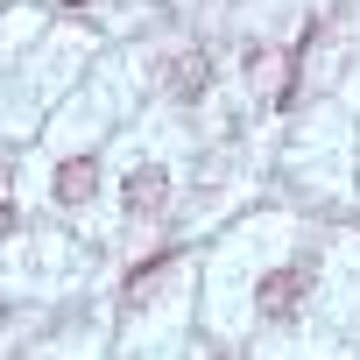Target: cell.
Here are the masks:
<instances>
[{
    "label": "cell",
    "instance_id": "obj_1",
    "mask_svg": "<svg viewBox=\"0 0 360 360\" xmlns=\"http://www.w3.org/2000/svg\"><path fill=\"white\" fill-rule=\"evenodd\" d=\"M304 290H311V269H276L262 283V318H290L304 304Z\"/></svg>",
    "mask_w": 360,
    "mask_h": 360
},
{
    "label": "cell",
    "instance_id": "obj_2",
    "mask_svg": "<svg viewBox=\"0 0 360 360\" xmlns=\"http://www.w3.org/2000/svg\"><path fill=\"white\" fill-rule=\"evenodd\" d=\"M162 198H169V169H162V162H148V169H134V176H127V212H141V219H148Z\"/></svg>",
    "mask_w": 360,
    "mask_h": 360
},
{
    "label": "cell",
    "instance_id": "obj_4",
    "mask_svg": "<svg viewBox=\"0 0 360 360\" xmlns=\"http://www.w3.org/2000/svg\"><path fill=\"white\" fill-rule=\"evenodd\" d=\"M169 92H176V99L205 92V57H184V64H176V71H169Z\"/></svg>",
    "mask_w": 360,
    "mask_h": 360
},
{
    "label": "cell",
    "instance_id": "obj_3",
    "mask_svg": "<svg viewBox=\"0 0 360 360\" xmlns=\"http://www.w3.org/2000/svg\"><path fill=\"white\" fill-rule=\"evenodd\" d=\"M92 191H99V162H92V155H71V162L57 169V198H64V205H85Z\"/></svg>",
    "mask_w": 360,
    "mask_h": 360
}]
</instances>
